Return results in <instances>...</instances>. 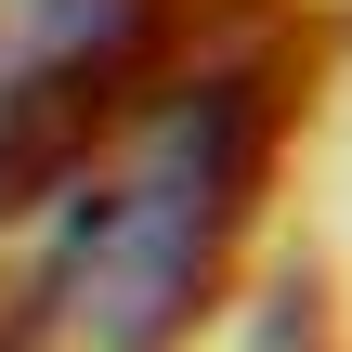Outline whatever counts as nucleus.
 I'll return each mask as SVG.
<instances>
[{
  "instance_id": "obj_1",
  "label": "nucleus",
  "mask_w": 352,
  "mask_h": 352,
  "mask_svg": "<svg viewBox=\"0 0 352 352\" xmlns=\"http://www.w3.org/2000/svg\"><path fill=\"white\" fill-rule=\"evenodd\" d=\"M261 78L222 65V78H183L131 157L104 183H78V222L52 248V274L26 287V327L52 352H170L196 327V287L222 274V235L248 209V170H261Z\"/></svg>"
}]
</instances>
